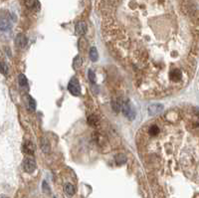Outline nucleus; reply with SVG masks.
Instances as JSON below:
<instances>
[{"label": "nucleus", "instance_id": "obj_23", "mask_svg": "<svg viewBox=\"0 0 199 198\" xmlns=\"http://www.w3.org/2000/svg\"><path fill=\"white\" fill-rule=\"evenodd\" d=\"M55 198H56V197H55Z\"/></svg>", "mask_w": 199, "mask_h": 198}, {"label": "nucleus", "instance_id": "obj_15", "mask_svg": "<svg viewBox=\"0 0 199 198\" xmlns=\"http://www.w3.org/2000/svg\"><path fill=\"white\" fill-rule=\"evenodd\" d=\"M41 148H42V150L44 152H46V153H48V152L50 151V144H49V141L45 138H42V141H41Z\"/></svg>", "mask_w": 199, "mask_h": 198}, {"label": "nucleus", "instance_id": "obj_19", "mask_svg": "<svg viewBox=\"0 0 199 198\" xmlns=\"http://www.w3.org/2000/svg\"><path fill=\"white\" fill-rule=\"evenodd\" d=\"M98 122H99V119L96 116H91L88 118V122H89V125H97Z\"/></svg>", "mask_w": 199, "mask_h": 198}, {"label": "nucleus", "instance_id": "obj_6", "mask_svg": "<svg viewBox=\"0 0 199 198\" xmlns=\"http://www.w3.org/2000/svg\"><path fill=\"white\" fill-rule=\"evenodd\" d=\"M35 144L31 141H25L23 144V152L27 155H33L35 152Z\"/></svg>", "mask_w": 199, "mask_h": 198}, {"label": "nucleus", "instance_id": "obj_16", "mask_svg": "<svg viewBox=\"0 0 199 198\" xmlns=\"http://www.w3.org/2000/svg\"><path fill=\"white\" fill-rule=\"evenodd\" d=\"M90 58L93 62H97L98 58H99V55H98V50L96 47H92L90 49Z\"/></svg>", "mask_w": 199, "mask_h": 198}, {"label": "nucleus", "instance_id": "obj_3", "mask_svg": "<svg viewBox=\"0 0 199 198\" xmlns=\"http://www.w3.org/2000/svg\"><path fill=\"white\" fill-rule=\"evenodd\" d=\"M68 90H69V92L74 96H79L81 94L80 83L76 78H73V79L70 81L69 85H68Z\"/></svg>", "mask_w": 199, "mask_h": 198}, {"label": "nucleus", "instance_id": "obj_2", "mask_svg": "<svg viewBox=\"0 0 199 198\" xmlns=\"http://www.w3.org/2000/svg\"><path fill=\"white\" fill-rule=\"evenodd\" d=\"M120 108L122 109L123 115H125L128 119H135V109L132 108V106L130 105L129 102L123 103L122 105L120 106Z\"/></svg>", "mask_w": 199, "mask_h": 198}, {"label": "nucleus", "instance_id": "obj_11", "mask_svg": "<svg viewBox=\"0 0 199 198\" xmlns=\"http://www.w3.org/2000/svg\"><path fill=\"white\" fill-rule=\"evenodd\" d=\"M27 108L30 112H34L36 110V102L31 96H27Z\"/></svg>", "mask_w": 199, "mask_h": 198}, {"label": "nucleus", "instance_id": "obj_12", "mask_svg": "<svg viewBox=\"0 0 199 198\" xmlns=\"http://www.w3.org/2000/svg\"><path fill=\"white\" fill-rule=\"evenodd\" d=\"M65 192L68 196H73L75 193H76V188L73 185V184L71 183H67L66 185H65Z\"/></svg>", "mask_w": 199, "mask_h": 198}, {"label": "nucleus", "instance_id": "obj_22", "mask_svg": "<svg viewBox=\"0 0 199 198\" xmlns=\"http://www.w3.org/2000/svg\"><path fill=\"white\" fill-rule=\"evenodd\" d=\"M0 198H8L6 195H0Z\"/></svg>", "mask_w": 199, "mask_h": 198}, {"label": "nucleus", "instance_id": "obj_17", "mask_svg": "<svg viewBox=\"0 0 199 198\" xmlns=\"http://www.w3.org/2000/svg\"><path fill=\"white\" fill-rule=\"evenodd\" d=\"M148 132H149V135H152V136L157 135L158 132H159V128H158V126L156 125H152L151 128H149Z\"/></svg>", "mask_w": 199, "mask_h": 198}, {"label": "nucleus", "instance_id": "obj_10", "mask_svg": "<svg viewBox=\"0 0 199 198\" xmlns=\"http://www.w3.org/2000/svg\"><path fill=\"white\" fill-rule=\"evenodd\" d=\"M25 4L31 10L39 11V9H40V3L38 0H25Z\"/></svg>", "mask_w": 199, "mask_h": 198}, {"label": "nucleus", "instance_id": "obj_5", "mask_svg": "<svg viewBox=\"0 0 199 198\" xmlns=\"http://www.w3.org/2000/svg\"><path fill=\"white\" fill-rule=\"evenodd\" d=\"M148 115L149 116H156L158 115L159 113H161V111L163 110V106L160 105V104H152V105L148 106Z\"/></svg>", "mask_w": 199, "mask_h": 198}, {"label": "nucleus", "instance_id": "obj_21", "mask_svg": "<svg viewBox=\"0 0 199 198\" xmlns=\"http://www.w3.org/2000/svg\"><path fill=\"white\" fill-rule=\"evenodd\" d=\"M42 188H43V191L45 193H50V187L48 186L46 181H43V183H42Z\"/></svg>", "mask_w": 199, "mask_h": 198}, {"label": "nucleus", "instance_id": "obj_18", "mask_svg": "<svg viewBox=\"0 0 199 198\" xmlns=\"http://www.w3.org/2000/svg\"><path fill=\"white\" fill-rule=\"evenodd\" d=\"M9 71L8 66L4 62H0V73L3 75H7Z\"/></svg>", "mask_w": 199, "mask_h": 198}, {"label": "nucleus", "instance_id": "obj_9", "mask_svg": "<svg viewBox=\"0 0 199 198\" xmlns=\"http://www.w3.org/2000/svg\"><path fill=\"white\" fill-rule=\"evenodd\" d=\"M87 24L85 23V22L83 21H80L78 22V23L76 24V33L78 35H85L87 33Z\"/></svg>", "mask_w": 199, "mask_h": 198}, {"label": "nucleus", "instance_id": "obj_20", "mask_svg": "<svg viewBox=\"0 0 199 198\" xmlns=\"http://www.w3.org/2000/svg\"><path fill=\"white\" fill-rule=\"evenodd\" d=\"M88 76H89V80H90L92 83L96 82V75H95V73H94L93 70H89V72H88Z\"/></svg>", "mask_w": 199, "mask_h": 198}, {"label": "nucleus", "instance_id": "obj_1", "mask_svg": "<svg viewBox=\"0 0 199 198\" xmlns=\"http://www.w3.org/2000/svg\"><path fill=\"white\" fill-rule=\"evenodd\" d=\"M22 166H23V169L25 170V172L27 173H33L36 170V167H37V164H36V160L33 157L27 156L23 160V163H22Z\"/></svg>", "mask_w": 199, "mask_h": 198}, {"label": "nucleus", "instance_id": "obj_7", "mask_svg": "<svg viewBox=\"0 0 199 198\" xmlns=\"http://www.w3.org/2000/svg\"><path fill=\"white\" fill-rule=\"evenodd\" d=\"M15 43L18 47L25 48L26 45L28 43V39L24 34H18L15 38Z\"/></svg>", "mask_w": 199, "mask_h": 198}, {"label": "nucleus", "instance_id": "obj_4", "mask_svg": "<svg viewBox=\"0 0 199 198\" xmlns=\"http://www.w3.org/2000/svg\"><path fill=\"white\" fill-rule=\"evenodd\" d=\"M168 77L173 83H177L182 79V71L180 69H171L169 71Z\"/></svg>", "mask_w": 199, "mask_h": 198}, {"label": "nucleus", "instance_id": "obj_8", "mask_svg": "<svg viewBox=\"0 0 199 198\" xmlns=\"http://www.w3.org/2000/svg\"><path fill=\"white\" fill-rule=\"evenodd\" d=\"M12 27V24L9 19L7 18H0V30L1 31H8Z\"/></svg>", "mask_w": 199, "mask_h": 198}, {"label": "nucleus", "instance_id": "obj_13", "mask_svg": "<svg viewBox=\"0 0 199 198\" xmlns=\"http://www.w3.org/2000/svg\"><path fill=\"white\" fill-rule=\"evenodd\" d=\"M18 82H19V85H20L21 88H27V87H28L27 78H26L25 75H23V74L19 75V77H18Z\"/></svg>", "mask_w": 199, "mask_h": 198}, {"label": "nucleus", "instance_id": "obj_14", "mask_svg": "<svg viewBox=\"0 0 199 198\" xmlns=\"http://www.w3.org/2000/svg\"><path fill=\"white\" fill-rule=\"evenodd\" d=\"M115 160H116V163L117 165H122L123 163H126V156L125 154L120 153V154H117V156L115 157Z\"/></svg>", "mask_w": 199, "mask_h": 198}]
</instances>
